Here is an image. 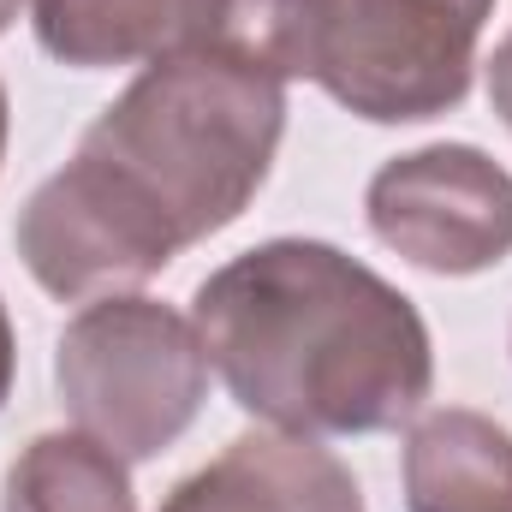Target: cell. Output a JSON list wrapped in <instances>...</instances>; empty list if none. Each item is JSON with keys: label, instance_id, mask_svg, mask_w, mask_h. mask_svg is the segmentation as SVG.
Segmentation results:
<instances>
[{"label": "cell", "instance_id": "8fae6325", "mask_svg": "<svg viewBox=\"0 0 512 512\" xmlns=\"http://www.w3.org/2000/svg\"><path fill=\"white\" fill-rule=\"evenodd\" d=\"M12 370H18V346H12V322H6V304H0V405L12 393Z\"/></svg>", "mask_w": 512, "mask_h": 512}, {"label": "cell", "instance_id": "7a4b0ae2", "mask_svg": "<svg viewBox=\"0 0 512 512\" xmlns=\"http://www.w3.org/2000/svg\"><path fill=\"white\" fill-rule=\"evenodd\" d=\"M191 322L233 405L280 435H376L423 411L435 346L417 304L322 239H268L215 268Z\"/></svg>", "mask_w": 512, "mask_h": 512}, {"label": "cell", "instance_id": "ba28073f", "mask_svg": "<svg viewBox=\"0 0 512 512\" xmlns=\"http://www.w3.org/2000/svg\"><path fill=\"white\" fill-rule=\"evenodd\" d=\"M405 512H512V435L483 411H429L405 441Z\"/></svg>", "mask_w": 512, "mask_h": 512}, {"label": "cell", "instance_id": "9c48e42d", "mask_svg": "<svg viewBox=\"0 0 512 512\" xmlns=\"http://www.w3.org/2000/svg\"><path fill=\"white\" fill-rule=\"evenodd\" d=\"M0 512H137V495L114 447L90 441L84 429H54L12 459Z\"/></svg>", "mask_w": 512, "mask_h": 512}, {"label": "cell", "instance_id": "3957f363", "mask_svg": "<svg viewBox=\"0 0 512 512\" xmlns=\"http://www.w3.org/2000/svg\"><path fill=\"white\" fill-rule=\"evenodd\" d=\"M495 0H227L221 48L322 84L370 126H417L471 96Z\"/></svg>", "mask_w": 512, "mask_h": 512}, {"label": "cell", "instance_id": "4fadbf2b", "mask_svg": "<svg viewBox=\"0 0 512 512\" xmlns=\"http://www.w3.org/2000/svg\"><path fill=\"white\" fill-rule=\"evenodd\" d=\"M0 161H6V90H0Z\"/></svg>", "mask_w": 512, "mask_h": 512}, {"label": "cell", "instance_id": "8992f818", "mask_svg": "<svg viewBox=\"0 0 512 512\" xmlns=\"http://www.w3.org/2000/svg\"><path fill=\"white\" fill-rule=\"evenodd\" d=\"M161 512H364L358 477L310 435H239L191 471Z\"/></svg>", "mask_w": 512, "mask_h": 512}, {"label": "cell", "instance_id": "5b68a950", "mask_svg": "<svg viewBox=\"0 0 512 512\" xmlns=\"http://www.w3.org/2000/svg\"><path fill=\"white\" fill-rule=\"evenodd\" d=\"M364 215L411 268L483 274L512 256V173L477 143H429L370 179Z\"/></svg>", "mask_w": 512, "mask_h": 512}, {"label": "cell", "instance_id": "30bf717a", "mask_svg": "<svg viewBox=\"0 0 512 512\" xmlns=\"http://www.w3.org/2000/svg\"><path fill=\"white\" fill-rule=\"evenodd\" d=\"M489 102H495V114H501L507 131H512V30L501 36V48H495V60H489Z\"/></svg>", "mask_w": 512, "mask_h": 512}, {"label": "cell", "instance_id": "6da1fadb", "mask_svg": "<svg viewBox=\"0 0 512 512\" xmlns=\"http://www.w3.org/2000/svg\"><path fill=\"white\" fill-rule=\"evenodd\" d=\"M286 84L227 48L149 60L78 155L18 209V256L54 298L143 286L233 227L274 167Z\"/></svg>", "mask_w": 512, "mask_h": 512}, {"label": "cell", "instance_id": "52a82bcc", "mask_svg": "<svg viewBox=\"0 0 512 512\" xmlns=\"http://www.w3.org/2000/svg\"><path fill=\"white\" fill-rule=\"evenodd\" d=\"M227 0H36V42L60 66L108 72L221 48Z\"/></svg>", "mask_w": 512, "mask_h": 512}, {"label": "cell", "instance_id": "7c38bea8", "mask_svg": "<svg viewBox=\"0 0 512 512\" xmlns=\"http://www.w3.org/2000/svg\"><path fill=\"white\" fill-rule=\"evenodd\" d=\"M18 12H24V0H0V36L12 30V18H18Z\"/></svg>", "mask_w": 512, "mask_h": 512}, {"label": "cell", "instance_id": "277c9868", "mask_svg": "<svg viewBox=\"0 0 512 512\" xmlns=\"http://www.w3.org/2000/svg\"><path fill=\"white\" fill-rule=\"evenodd\" d=\"M54 387L72 423L120 459L167 453L209 399V352L191 316L155 298L84 304L54 352Z\"/></svg>", "mask_w": 512, "mask_h": 512}]
</instances>
